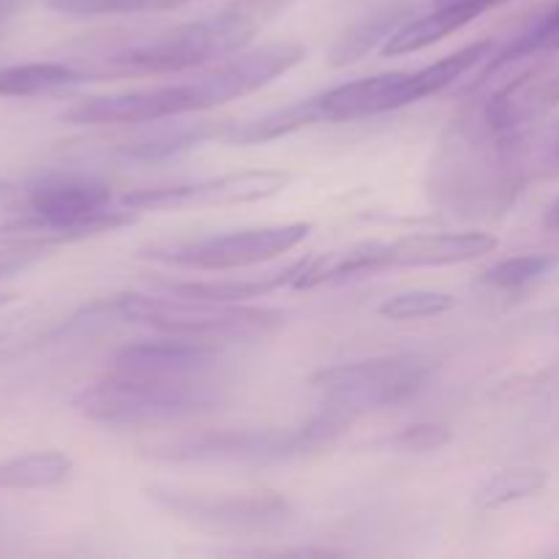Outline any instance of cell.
Masks as SVG:
<instances>
[{
	"instance_id": "obj_1",
	"label": "cell",
	"mask_w": 559,
	"mask_h": 559,
	"mask_svg": "<svg viewBox=\"0 0 559 559\" xmlns=\"http://www.w3.org/2000/svg\"><path fill=\"white\" fill-rule=\"evenodd\" d=\"M522 131H495L484 118L453 126L431 162V197L456 216H497L533 175Z\"/></svg>"
},
{
	"instance_id": "obj_2",
	"label": "cell",
	"mask_w": 559,
	"mask_h": 559,
	"mask_svg": "<svg viewBox=\"0 0 559 559\" xmlns=\"http://www.w3.org/2000/svg\"><path fill=\"white\" fill-rule=\"evenodd\" d=\"M284 14V0H229L202 20L180 22L156 36L104 58L96 74L162 76L218 63L254 41L257 33Z\"/></svg>"
},
{
	"instance_id": "obj_3",
	"label": "cell",
	"mask_w": 559,
	"mask_h": 559,
	"mask_svg": "<svg viewBox=\"0 0 559 559\" xmlns=\"http://www.w3.org/2000/svg\"><path fill=\"white\" fill-rule=\"evenodd\" d=\"M25 205L27 216L0 227V238L38 249L112 233L136 218V213L120 207L112 189L93 175H41L27 186Z\"/></svg>"
},
{
	"instance_id": "obj_4",
	"label": "cell",
	"mask_w": 559,
	"mask_h": 559,
	"mask_svg": "<svg viewBox=\"0 0 559 559\" xmlns=\"http://www.w3.org/2000/svg\"><path fill=\"white\" fill-rule=\"evenodd\" d=\"M353 418L322 404V413L298 426L278 429H207L175 437L147 448L145 456L167 464H238V467H267L284 464L328 448Z\"/></svg>"
},
{
	"instance_id": "obj_5",
	"label": "cell",
	"mask_w": 559,
	"mask_h": 559,
	"mask_svg": "<svg viewBox=\"0 0 559 559\" xmlns=\"http://www.w3.org/2000/svg\"><path fill=\"white\" fill-rule=\"evenodd\" d=\"M218 393L207 380H158L109 369L74 396L71 407L93 424L112 429L180 424L218 407Z\"/></svg>"
},
{
	"instance_id": "obj_6",
	"label": "cell",
	"mask_w": 559,
	"mask_h": 559,
	"mask_svg": "<svg viewBox=\"0 0 559 559\" xmlns=\"http://www.w3.org/2000/svg\"><path fill=\"white\" fill-rule=\"evenodd\" d=\"M120 320L151 328L162 336H183L197 342H257L271 336L284 322L282 311L246 304L178 298L167 293H129L112 300Z\"/></svg>"
},
{
	"instance_id": "obj_7",
	"label": "cell",
	"mask_w": 559,
	"mask_h": 559,
	"mask_svg": "<svg viewBox=\"0 0 559 559\" xmlns=\"http://www.w3.org/2000/svg\"><path fill=\"white\" fill-rule=\"evenodd\" d=\"M145 497L167 516L189 524L207 535H251L282 533L293 524L295 508L278 491H240V495H205L167 484L145 486Z\"/></svg>"
},
{
	"instance_id": "obj_8",
	"label": "cell",
	"mask_w": 559,
	"mask_h": 559,
	"mask_svg": "<svg viewBox=\"0 0 559 559\" xmlns=\"http://www.w3.org/2000/svg\"><path fill=\"white\" fill-rule=\"evenodd\" d=\"M431 377V364L420 355H380L320 369L311 374V388L328 407L347 418L399 407L424 391Z\"/></svg>"
},
{
	"instance_id": "obj_9",
	"label": "cell",
	"mask_w": 559,
	"mask_h": 559,
	"mask_svg": "<svg viewBox=\"0 0 559 559\" xmlns=\"http://www.w3.org/2000/svg\"><path fill=\"white\" fill-rule=\"evenodd\" d=\"M311 233L309 222L271 224V227L238 229V233L205 235V238L162 240L136 251L142 260L162 265L186 267V271H235L260 262L276 260L295 246L304 243Z\"/></svg>"
},
{
	"instance_id": "obj_10",
	"label": "cell",
	"mask_w": 559,
	"mask_h": 559,
	"mask_svg": "<svg viewBox=\"0 0 559 559\" xmlns=\"http://www.w3.org/2000/svg\"><path fill=\"white\" fill-rule=\"evenodd\" d=\"M293 183L287 169H243V173L218 175V178L194 180V183L153 186L118 197L120 207L131 213L147 211H186L205 205H246L282 194Z\"/></svg>"
},
{
	"instance_id": "obj_11",
	"label": "cell",
	"mask_w": 559,
	"mask_h": 559,
	"mask_svg": "<svg viewBox=\"0 0 559 559\" xmlns=\"http://www.w3.org/2000/svg\"><path fill=\"white\" fill-rule=\"evenodd\" d=\"M306 60V47L295 41H276L265 44V47L240 49V52L229 55V58L218 60L213 69L202 71L194 76L191 91H194L197 109L222 107V104L235 102V98L251 96V93L262 91L271 85L273 80L284 76Z\"/></svg>"
},
{
	"instance_id": "obj_12",
	"label": "cell",
	"mask_w": 559,
	"mask_h": 559,
	"mask_svg": "<svg viewBox=\"0 0 559 559\" xmlns=\"http://www.w3.org/2000/svg\"><path fill=\"white\" fill-rule=\"evenodd\" d=\"M197 112V98L191 82L136 87V91L91 96L71 104L63 112L66 123L74 126H142L156 120H178Z\"/></svg>"
},
{
	"instance_id": "obj_13",
	"label": "cell",
	"mask_w": 559,
	"mask_h": 559,
	"mask_svg": "<svg viewBox=\"0 0 559 559\" xmlns=\"http://www.w3.org/2000/svg\"><path fill=\"white\" fill-rule=\"evenodd\" d=\"M559 107V52L530 66L511 82L491 93L480 107V118L495 131H522L540 123Z\"/></svg>"
},
{
	"instance_id": "obj_14",
	"label": "cell",
	"mask_w": 559,
	"mask_h": 559,
	"mask_svg": "<svg viewBox=\"0 0 559 559\" xmlns=\"http://www.w3.org/2000/svg\"><path fill=\"white\" fill-rule=\"evenodd\" d=\"M320 104L322 123H347V120L374 118L396 112L409 104L424 102L415 71H391V74L360 76L344 85L314 93Z\"/></svg>"
},
{
	"instance_id": "obj_15",
	"label": "cell",
	"mask_w": 559,
	"mask_h": 559,
	"mask_svg": "<svg viewBox=\"0 0 559 559\" xmlns=\"http://www.w3.org/2000/svg\"><path fill=\"white\" fill-rule=\"evenodd\" d=\"M112 371L158 377V380H207L216 369V349L207 342L164 336L156 342L126 344L109 360Z\"/></svg>"
},
{
	"instance_id": "obj_16",
	"label": "cell",
	"mask_w": 559,
	"mask_h": 559,
	"mask_svg": "<svg viewBox=\"0 0 559 559\" xmlns=\"http://www.w3.org/2000/svg\"><path fill=\"white\" fill-rule=\"evenodd\" d=\"M497 238L480 229L464 233H413L385 243L388 271L393 267H448L491 254Z\"/></svg>"
},
{
	"instance_id": "obj_17",
	"label": "cell",
	"mask_w": 559,
	"mask_h": 559,
	"mask_svg": "<svg viewBox=\"0 0 559 559\" xmlns=\"http://www.w3.org/2000/svg\"><path fill=\"white\" fill-rule=\"evenodd\" d=\"M500 3H506V0H445V3H440L435 11H429V14L404 22L402 27H396V31L391 33V38L380 47V52L385 55V58L420 52V49L448 38L451 33L467 27L469 22H475L480 14H486V11L495 9V5Z\"/></svg>"
},
{
	"instance_id": "obj_18",
	"label": "cell",
	"mask_w": 559,
	"mask_h": 559,
	"mask_svg": "<svg viewBox=\"0 0 559 559\" xmlns=\"http://www.w3.org/2000/svg\"><path fill=\"white\" fill-rule=\"evenodd\" d=\"M145 131H136L134 136H126L115 145L120 158L131 162H158V158L178 156V153L191 151L207 140H222L229 123L224 120H197V123H167L156 120Z\"/></svg>"
},
{
	"instance_id": "obj_19",
	"label": "cell",
	"mask_w": 559,
	"mask_h": 559,
	"mask_svg": "<svg viewBox=\"0 0 559 559\" xmlns=\"http://www.w3.org/2000/svg\"><path fill=\"white\" fill-rule=\"evenodd\" d=\"M304 260L293 262L284 271L267 273V276L257 278H194V282H175V278H164V282L153 284L156 293L178 295V298H197V300H213V304H249L254 298H265V295L276 293L282 287H293L298 278Z\"/></svg>"
},
{
	"instance_id": "obj_20",
	"label": "cell",
	"mask_w": 559,
	"mask_h": 559,
	"mask_svg": "<svg viewBox=\"0 0 559 559\" xmlns=\"http://www.w3.org/2000/svg\"><path fill=\"white\" fill-rule=\"evenodd\" d=\"M382 271H388L385 243H360L342 251H331V254L304 260V267H300L293 287L314 289L322 287V284H342L353 282V278L374 276V273Z\"/></svg>"
},
{
	"instance_id": "obj_21",
	"label": "cell",
	"mask_w": 559,
	"mask_h": 559,
	"mask_svg": "<svg viewBox=\"0 0 559 559\" xmlns=\"http://www.w3.org/2000/svg\"><path fill=\"white\" fill-rule=\"evenodd\" d=\"M87 80V71L74 69L69 63H52V60H38V63H16L0 69V96L3 98H33L47 96V93L66 91L71 85H80Z\"/></svg>"
},
{
	"instance_id": "obj_22",
	"label": "cell",
	"mask_w": 559,
	"mask_h": 559,
	"mask_svg": "<svg viewBox=\"0 0 559 559\" xmlns=\"http://www.w3.org/2000/svg\"><path fill=\"white\" fill-rule=\"evenodd\" d=\"M74 462L60 451H36L0 462V489L36 491L52 489L69 480Z\"/></svg>"
},
{
	"instance_id": "obj_23",
	"label": "cell",
	"mask_w": 559,
	"mask_h": 559,
	"mask_svg": "<svg viewBox=\"0 0 559 559\" xmlns=\"http://www.w3.org/2000/svg\"><path fill=\"white\" fill-rule=\"evenodd\" d=\"M546 484H549V475L540 467H506L491 475L475 491L473 502L480 511H497V508L513 506V502H522L540 495L546 489Z\"/></svg>"
},
{
	"instance_id": "obj_24",
	"label": "cell",
	"mask_w": 559,
	"mask_h": 559,
	"mask_svg": "<svg viewBox=\"0 0 559 559\" xmlns=\"http://www.w3.org/2000/svg\"><path fill=\"white\" fill-rule=\"evenodd\" d=\"M404 25V9H382L369 14L366 20L355 22L331 49V60L333 66H347L353 60H360L366 52L377 47V44H385L391 38V33L396 27Z\"/></svg>"
},
{
	"instance_id": "obj_25",
	"label": "cell",
	"mask_w": 559,
	"mask_h": 559,
	"mask_svg": "<svg viewBox=\"0 0 559 559\" xmlns=\"http://www.w3.org/2000/svg\"><path fill=\"white\" fill-rule=\"evenodd\" d=\"M557 265H559V257L555 254L508 257V260H500L491 267H486L480 282H484L486 287L500 289V293H516V289H527L530 284L549 276Z\"/></svg>"
},
{
	"instance_id": "obj_26",
	"label": "cell",
	"mask_w": 559,
	"mask_h": 559,
	"mask_svg": "<svg viewBox=\"0 0 559 559\" xmlns=\"http://www.w3.org/2000/svg\"><path fill=\"white\" fill-rule=\"evenodd\" d=\"M191 0H44V5L66 16H107L142 14V11L180 9Z\"/></svg>"
},
{
	"instance_id": "obj_27",
	"label": "cell",
	"mask_w": 559,
	"mask_h": 559,
	"mask_svg": "<svg viewBox=\"0 0 559 559\" xmlns=\"http://www.w3.org/2000/svg\"><path fill=\"white\" fill-rule=\"evenodd\" d=\"M453 309V298L440 289H407L396 293L380 304V314L385 320H426V317H440Z\"/></svg>"
},
{
	"instance_id": "obj_28",
	"label": "cell",
	"mask_w": 559,
	"mask_h": 559,
	"mask_svg": "<svg viewBox=\"0 0 559 559\" xmlns=\"http://www.w3.org/2000/svg\"><path fill=\"white\" fill-rule=\"evenodd\" d=\"M453 440L451 429L445 424H435V420H420V424L407 426L399 435L388 440V448L396 453H435L442 451L448 442Z\"/></svg>"
},
{
	"instance_id": "obj_29",
	"label": "cell",
	"mask_w": 559,
	"mask_h": 559,
	"mask_svg": "<svg viewBox=\"0 0 559 559\" xmlns=\"http://www.w3.org/2000/svg\"><path fill=\"white\" fill-rule=\"evenodd\" d=\"M20 3H22V0H0V31L9 25V20L16 14Z\"/></svg>"
},
{
	"instance_id": "obj_30",
	"label": "cell",
	"mask_w": 559,
	"mask_h": 559,
	"mask_svg": "<svg viewBox=\"0 0 559 559\" xmlns=\"http://www.w3.org/2000/svg\"><path fill=\"white\" fill-rule=\"evenodd\" d=\"M544 222H546V227H551V229H559V197L555 202H551L549 207H546V216H544Z\"/></svg>"
},
{
	"instance_id": "obj_31",
	"label": "cell",
	"mask_w": 559,
	"mask_h": 559,
	"mask_svg": "<svg viewBox=\"0 0 559 559\" xmlns=\"http://www.w3.org/2000/svg\"><path fill=\"white\" fill-rule=\"evenodd\" d=\"M9 191H11V186H9V183H0V197L9 194Z\"/></svg>"
},
{
	"instance_id": "obj_32",
	"label": "cell",
	"mask_w": 559,
	"mask_h": 559,
	"mask_svg": "<svg viewBox=\"0 0 559 559\" xmlns=\"http://www.w3.org/2000/svg\"><path fill=\"white\" fill-rule=\"evenodd\" d=\"M440 3H445V0H440Z\"/></svg>"
}]
</instances>
